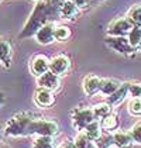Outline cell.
<instances>
[{"mask_svg":"<svg viewBox=\"0 0 141 148\" xmlns=\"http://www.w3.org/2000/svg\"><path fill=\"white\" fill-rule=\"evenodd\" d=\"M129 96L130 97H141V82H130Z\"/></svg>","mask_w":141,"mask_h":148,"instance_id":"cell-27","label":"cell"},{"mask_svg":"<svg viewBox=\"0 0 141 148\" xmlns=\"http://www.w3.org/2000/svg\"><path fill=\"white\" fill-rule=\"evenodd\" d=\"M70 1H73L81 10L82 9H88V7H90L89 6V0H70Z\"/></svg>","mask_w":141,"mask_h":148,"instance_id":"cell-29","label":"cell"},{"mask_svg":"<svg viewBox=\"0 0 141 148\" xmlns=\"http://www.w3.org/2000/svg\"><path fill=\"white\" fill-rule=\"evenodd\" d=\"M0 148H3V144H1V143H0Z\"/></svg>","mask_w":141,"mask_h":148,"instance_id":"cell-35","label":"cell"},{"mask_svg":"<svg viewBox=\"0 0 141 148\" xmlns=\"http://www.w3.org/2000/svg\"><path fill=\"white\" fill-rule=\"evenodd\" d=\"M129 83L130 82H123L117 90L114 92V93H112L110 96H107L106 102L109 103L112 107H116L118 104H121L129 97Z\"/></svg>","mask_w":141,"mask_h":148,"instance_id":"cell-13","label":"cell"},{"mask_svg":"<svg viewBox=\"0 0 141 148\" xmlns=\"http://www.w3.org/2000/svg\"><path fill=\"white\" fill-rule=\"evenodd\" d=\"M113 134V141L114 145L117 148H133L134 147V140L130 134V131H124V130H116Z\"/></svg>","mask_w":141,"mask_h":148,"instance_id":"cell-14","label":"cell"},{"mask_svg":"<svg viewBox=\"0 0 141 148\" xmlns=\"http://www.w3.org/2000/svg\"><path fill=\"white\" fill-rule=\"evenodd\" d=\"M70 33L69 27L66 25H57L55 27V41H59V42H65L70 38Z\"/></svg>","mask_w":141,"mask_h":148,"instance_id":"cell-23","label":"cell"},{"mask_svg":"<svg viewBox=\"0 0 141 148\" xmlns=\"http://www.w3.org/2000/svg\"><path fill=\"white\" fill-rule=\"evenodd\" d=\"M105 44L110 49L116 51L120 55L124 57H133L138 49L130 44L129 38L127 37H113V35H107L105 38Z\"/></svg>","mask_w":141,"mask_h":148,"instance_id":"cell-4","label":"cell"},{"mask_svg":"<svg viewBox=\"0 0 141 148\" xmlns=\"http://www.w3.org/2000/svg\"><path fill=\"white\" fill-rule=\"evenodd\" d=\"M69 114L72 125L78 133L83 131L86 128V125H89L92 121H94L93 109L92 107H73Z\"/></svg>","mask_w":141,"mask_h":148,"instance_id":"cell-3","label":"cell"},{"mask_svg":"<svg viewBox=\"0 0 141 148\" xmlns=\"http://www.w3.org/2000/svg\"><path fill=\"white\" fill-rule=\"evenodd\" d=\"M134 24L131 23L129 17H120L117 20L112 21L107 25V35L113 37H127Z\"/></svg>","mask_w":141,"mask_h":148,"instance_id":"cell-5","label":"cell"},{"mask_svg":"<svg viewBox=\"0 0 141 148\" xmlns=\"http://www.w3.org/2000/svg\"><path fill=\"white\" fill-rule=\"evenodd\" d=\"M55 23H48L45 25H42L37 33H35L34 38L35 41L41 45H49L55 41Z\"/></svg>","mask_w":141,"mask_h":148,"instance_id":"cell-9","label":"cell"},{"mask_svg":"<svg viewBox=\"0 0 141 148\" xmlns=\"http://www.w3.org/2000/svg\"><path fill=\"white\" fill-rule=\"evenodd\" d=\"M129 131L131 134V137H133V140H134V143L141 145V121L140 123H136Z\"/></svg>","mask_w":141,"mask_h":148,"instance_id":"cell-28","label":"cell"},{"mask_svg":"<svg viewBox=\"0 0 141 148\" xmlns=\"http://www.w3.org/2000/svg\"><path fill=\"white\" fill-rule=\"evenodd\" d=\"M54 138L51 136H35L33 148H57Z\"/></svg>","mask_w":141,"mask_h":148,"instance_id":"cell-20","label":"cell"},{"mask_svg":"<svg viewBox=\"0 0 141 148\" xmlns=\"http://www.w3.org/2000/svg\"><path fill=\"white\" fill-rule=\"evenodd\" d=\"M127 38H129L130 44L134 47V48L138 49V47L141 44V27L140 25H134L131 28V31L129 33V35H127Z\"/></svg>","mask_w":141,"mask_h":148,"instance_id":"cell-22","label":"cell"},{"mask_svg":"<svg viewBox=\"0 0 141 148\" xmlns=\"http://www.w3.org/2000/svg\"><path fill=\"white\" fill-rule=\"evenodd\" d=\"M4 102H6V96H4V93L0 90V107L4 104Z\"/></svg>","mask_w":141,"mask_h":148,"instance_id":"cell-31","label":"cell"},{"mask_svg":"<svg viewBox=\"0 0 141 148\" xmlns=\"http://www.w3.org/2000/svg\"><path fill=\"white\" fill-rule=\"evenodd\" d=\"M49 62L51 59L44 55V54H38V55H34L30 61V71H31V75L38 78L41 75H44L45 72L49 71Z\"/></svg>","mask_w":141,"mask_h":148,"instance_id":"cell-7","label":"cell"},{"mask_svg":"<svg viewBox=\"0 0 141 148\" xmlns=\"http://www.w3.org/2000/svg\"><path fill=\"white\" fill-rule=\"evenodd\" d=\"M0 1H1V0H0Z\"/></svg>","mask_w":141,"mask_h":148,"instance_id":"cell-37","label":"cell"},{"mask_svg":"<svg viewBox=\"0 0 141 148\" xmlns=\"http://www.w3.org/2000/svg\"><path fill=\"white\" fill-rule=\"evenodd\" d=\"M37 85H38V88H44V89L55 92L59 89L61 80H59L58 75H55L51 71H48L44 75H41V76L37 78Z\"/></svg>","mask_w":141,"mask_h":148,"instance_id":"cell-10","label":"cell"},{"mask_svg":"<svg viewBox=\"0 0 141 148\" xmlns=\"http://www.w3.org/2000/svg\"><path fill=\"white\" fill-rule=\"evenodd\" d=\"M65 0H38L25 21L23 30L20 31L18 38L25 40L34 37L35 33L48 23H55L59 20V9Z\"/></svg>","mask_w":141,"mask_h":148,"instance_id":"cell-2","label":"cell"},{"mask_svg":"<svg viewBox=\"0 0 141 148\" xmlns=\"http://www.w3.org/2000/svg\"><path fill=\"white\" fill-rule=\"evenodd\" d=\"M102 82H103V79L100 76H97V75H93V73L86 75L82 82L85 95L86 96H93L96 93H99L100 92V86H102Z\"/></svg>","mask_w":141,"mask_h":148,"instance_id":"cell-11","label":"cell"},{"mask_svg":"<svg viewBox=\"0 0 141 148\" xmlns=\"http://www.w3.org/2000/svg\"><path fill=\"white\" fill-rule=\"evenodd\" d=\"M103 0H89V6H96L99 3H102Z\"/></svg>","mask_w":141,"mask_h":148,"instance_id":"cell-32","label":"cell"},{"mask_svg":"<svg viewBox=\"0 0 141 148\" xmlns=\"http://www.w3.org/2000/svg\"><path fill=\"white\" fill-rule=\"evenodd\" d=\"M73 143H75V147L76 148H97L96 147V143L93 140H90L83 131L76 134V137L73 138Z\"/></svg>","mask_w":141,"mask_h":148,"instance_id":"cell-18","label":"cell"},{"mask_svg":"<svg viewBox=\"0 0 141 148\" xmlns=\"http://www.w3.org/2000/svg\"><path fill=\"white\" fill-rule=\"evenodd\" d=\"M57 102L55 93L44 88H38L34 93V103L41 109H51Z\"/></svg>","mask_w":141,"mask_h":148,"instance_id":"cell-8","label":"cell"},{"mask_svg":"<svg viewBox=\"0 0 141 148\" xmlns=\"http://www.w3.org/2000/svg\"><path fill=\"white\" fill-rule=\"evenodd\" d=\"M129 112L133 116H141V97H131L129 102Z\"/></svg>","mask_w":141,"mask_h":148,"instance_id":"cell-26","label":"cell"},{"mask_svg":"<svg viewBox=\"0 0 141 148\" xmlns=\"http://www.w3.org/2000/svg\"><path fill=\"white\" fill-rule=\"evenodd\" d=\"M127 17L131 20V23L134 24V25H140L141 27V4L133 6V7L130 9Z\"/></svg>","mask_w":141,"mask_h":148,"instance_id":"cell-24","label":"cell"},{"mask_svg":"<svg viewBox=\"0 0 141 148\" xmlns=\"http://www.w3.org/2000/svg\"><path fill=\"white\" fill-rule=\"evenodd\" d=\"M83 133L89 137L90 140L96 141L99 137L103 134V133H102V125H100V121H97V120L92 121L89 125H86V128L83 130Z\"/></svg>","mask_w":141,"mask_h":148,"instance_id":"cell-21","label":"cell"},{"mask_svg":"<svg viewBox=\"0 0 141 148\" xmlns=\"http://www.w3.org/2000/svg\"><path fill=\"white\" fill-rule=\"evenodd\" d=\"M3 148H10L9 145H6V144H3Z\"/></svg>","mask_w":141,"mask_h":148,"instance_id":"cell-33","label":"cell"},{"mask_svg":"<svg viewBox=\"0 0 141 148\" xmlns=\"http://www.w3.org/2000/svg\"><path fill=\"white\" fill-rule=\"evenodd\" d=\"M81 14V9L70 0H65L59 9V20H75Z\"/></svg>","mask_w":141,"mask_h":148,"instance_id":"cell-12","label":"cell"},{"mask_svg":"<svg viewBox=\"0 0 141 148\" xmlns=\"http://www.w3.org/2000/svg\"><path fill=\"white\" fill-rule=\"evenodd\" d=\"M34 1H38V0H34Z\"/></svg>","mask_w":141,"mask_h":148,"instance_id":"cell-36","label":"cell"},{"mask_svg":"<svg viewBox=\"0 0 141 148\" xmlns=\"http://www.w3.org/2000/svg\"><path fill=\"white\" fill-rule=\"evenodd\" d=\"M94 143H96V147L97 148H110L112 145H114L113 134H102Z\"/></svg>","mask_w":141,"mask_h":148,"instance_id":"cell-25","label":"cell"},{"mask_svg":"<svg viewBox=\"0 0 141 148\" xmlns=\"http://www.w3.org/2000/svg\"><path fill=\"white\" fill-rule=\"evenodd\" d=\"M138 51H141V44H140V47H138Z\"/></svg>","mask_w":141,"mask_h":148,"instance_id":"cell-34","label":"cell"},{"mask_svg":"<svg viewBox=\"0 0 141 148\" xmlns=\"http://www.w3.org/2000/svg\"><path fill=\"white\" fill-rule=\"evenodd\" d=\"M12 61H13V47L12 44L0 38V64L4 68H10L12 66Z\"/></svg>","mask_w":141,"mask_h":148,"instance_id":"cell-15","label":"cell"},{"mask_svg":"<svg viewBox=\"0 0 141 148\" xmlns=\"http://www.w3.org/2000/svg\"><path fill=\"white\" fill-rule=\"evenodd\" d=\"M100 125H102V130L109 131V133H114L116 130H118V127H120L118 116L114 113L107 114L106 117H103V119L100 120Z\"/></svg>","mask_w":141,"mask_h":148,"instance_id":"cell-16","label":"cell"},{"mask_svg":"<svg viewBox=\"0 0 141 148\" xmlns=\"http://www.w3.org/2000/svg\"><path fill=\"white\" fill-rule=\"evenodd\" d=\"M70 69V59L68 55L65 54H59L51 59L49 62V71L55 75H58L59 78L66 75Z\"/></svg>","mask_w":141,"mask_h":148,"instance_id":"cell-6","label":"cell"},{"mask_svg":"<svg viewBox=\"0 0 141 148\" xmlns=\"http://www.w3.org/2000/svg\"><path fill=\"white\" fill-rule=\"evenodd\" d=\"M121 83H123V82H120V80L116 79V78H107V79H103L102 86H100V93L105 95L106 97H107V96H110L112 93H114V92L117 90Z\"/></svg>","mask_w":141,"mask_h":148,"instance_id":"cell-17","label":"cell"},{"mask_svg":"<svg viewBox=\"0 0 141 148\" xmlns=\"http://www.w3.org/2000/svg\"><path fill=\"white\" fill-rule=\"evenodd\" d=\"M4 134L7 137H30L59 134V124L55 120L40 117L31 112H20L14 114L4 125Z\"/></svg>","mask_w":141,"mask_h":148,"instance_id":"cell-1","label":"cell"},{"mask_svg":"<svg viewBox=\"0 0 141 148\" xmlns=\"http://www.w3.org/2000/svg\"><path fill=\"white\" fill-rule=\"evenodd\" d=\"M57 148H76V147H75V143H73V141H68V140H66V141H64V143H62L61 145H58Z\"/></svg>","mask_w":141,"mask_h":148,"instance_id":"cell-30","label":"cell"},{"mask_svg":"<svg viewBox=\"0 0 141 148\" xmlns=\"http://www.w3.org/2000/svg\"><path fill=\"white\" fill-rule=\"evenodd\" d=\"M93 109V116H94V120H97V121H100L103 117H106L107 114L112 113V106L109 104L107 102H103V103H97L96 106L92 107Z\"/></svg>","mask_w":141,"mask_h":148,"instance_id":"cell-19","label":"cell"}]
</instances>
